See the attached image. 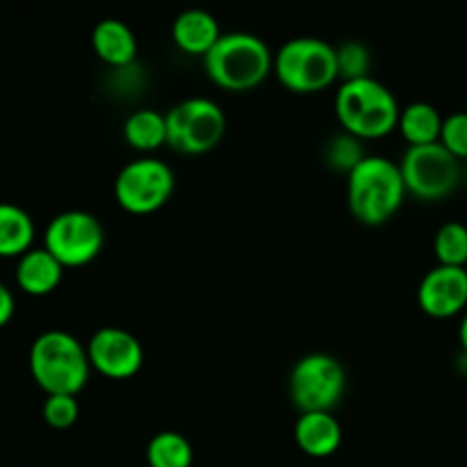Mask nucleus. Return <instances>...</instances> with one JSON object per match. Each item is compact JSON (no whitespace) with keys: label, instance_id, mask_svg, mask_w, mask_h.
Returning <instances> with one entry per match:
<instances>
[{"label":"nucleus","instance_id":"9","mask_svg":"<svg viewBox=\"0 0 467 467\" xmlns=\"http://www.w3.org/2000/svg\"><path fill=\"white\" fill-rule=\"evenodd\" d=\"M176 187L171 167L153 155H141L119 171L114 199L130 214H153L169 203Z\"/></svg>","mask_w":467,"mask_h":467},{"label":"nucleus","instance_id":"16","mask_svg":"<svg viewBox=\"0 0 467 467\" xmlns=\"http://www.w3.org/2000/svg\"><path fill=\"white\" fill-rule=\"evenodd\" d=\"M62 276L64 267L44 246L41 249L32 246L16 263V285L30 296H46L55 292L62 283Z\"/></svg>","mask_w":467,"mask_h":467},{"label":"nucleus","instance_id":"22","mask_svg":"<svg viewBox=\"0 0 467 467\" xmlns=\"http://www.w3.org/2000/svg\"><path fill=\"white\" fill-rule=\"evenodd\" d=\"M368 158V153L363 150V141L358 137L349 135V132L342 130L340 135L331 137L327 144V162L328 167L342 171L349 176L356 167H358L363 160Z\"/></svg>","mask_w":467,"mask_h":467},{"label":"nucleus","instance_id":"4","mask_svg":"<svg viewBox=\"0 0 467 467\" xmlns=\"http://www.w3.org/2000/svg\"><path fill=\"white\" fill-rule=\"evenodd\" d=\"M210 82L226 91H249L274 71V55L265 39L251 32H223L203 57Z\"/></svg>","mask_w":467,"mask_h":467},{"label":"nucleus","instance_id":"14","mask_svg":"<svg viewBox=\"0 0 467 467\" xmlns=\"http://www.w3.org/2000/svg\"><path fill=\"white\" fill-rule=\"evenodd\" d=\"M222 27L217 18L205 9H185L173 18L171 39L176 48H181L187 55H199L205 57L222 39Z\"/></svg>","mask_w":467,"mask_h":467},{"label":"nucleus","instance_id":"2","mask_svg":"<svg viewBox=\"0 0 467 467\" xmlns=\"http://www.w3.org/2000/svg\"><path fill=\"white\" fill-rule=\"evenodd\" d=\"M87 345L62 328H50L35 337L30 347V374L36 386L48 395H71L89 381Z\"/></svg>","mask_w":467,"mask_h":467},{"label":"nucleus","instance_id":"15","mask_svg":"<svg viewBox=\"0 0 467 467\" xmlns=\"http://www.w3.org/2000/svg\"><path fill=\"white\" fill-rule=\"evenodd\" d=\"M295 441L306 456L328 459L342 445V427L333 413H301L295 424Z\"/></svg>","mask_w":467,"mask_h":467},{"label":"nucleus","instance_id":"8","mask_svg":"<svg viewBox=\"0 0 467 467\" xmlns=\"http://www.w3.org/2000/svg\"><path fill=\"white\" fill-rule=\"evenodd\" d=\"M406 192L420 201H442L456 192L465 173V164L450 153L441 141L427 146H409L400 162Z\"/></svg>","mask_w":467,"mask_h":467},{"label":"nucleus","instance_id":"19","mask_svg":"<svg viewBox=\"0 0 467 467\" xmlns=\"http://www.w3.org/2000/svg\"><path fill=\"white\" fill-rule=\"evenodd\" d=\"M442 121H445V117L438 112V108H433L431 103H424V100H418V103L401 108L397 130L409 141V146H427L441 141Z\"/></svg>","mask_w":467,"mask_h":467},{"label":"nucleus","instance_id":"12","mask_svg":"<svg viewBox=\"0 0 467 467\" xmlns=\"http://www.w3.org/2000/svg\"><path fill=\"white\" fill-rule=\"evenodd\" d=\"M418 304L433 319H450L467 310V269L436 265L418 285Z\"/></svg>","mask_w":467,"mask_h":467},{"label":"nucleus","instance_id":"26","mask_svg":"<svg viewBox=\"0 0 467 467\" xmlns=\"http://www.w3.org/2000/svg\"><path fill=\"white\" fill-rule=\"evenodd\" d=\"M14 310H16V301H14L12 290L5 283H0V328L12 322Z\"/></svg>","mask_w":467,"mask_h":467},{"label":"nucleus","instance_id":"13","mask_svg":"<svg viewBox=\"0 0 467 467\" xmlns=\"http://www.w3.org/2000/svg\"><path fill=\"white\" fill-rule=\"evenodd\" d=\"M91 48L96 57L112 68L132 67L137 59V36L121 18H103L91 32Z\"/></svg>","mask_w":467,"mask_h":467},{"label":"nucleus","instance_id":"23","mask_svg":"<svg viewBox=\"0 0 467 467\" xmlns=\"http://www.w3.org/2000/svg\"><path fill=\"white\" fill-rule=\"evenodd\" d=\"M337 55V76L342 82L360 80V78L369 76L372 68V55H369L368 46L360 41H345L336 48Z\"/></svg>","mask_w":467,"mask_h":467},{"label":"nucleus","instance_id":"10","mask_svg":"<svg viewBox=\"0 0 467 467\" xmlns=\"http://www.w3.org/2000/svg\"><path fill=\"white\" fill-rule=\"evenodd\" d=\"M105 246V231L99 217L87 210H67L55 214L44 233V249L67 267L94 263Z\"/></svg>","mask_w":467,"mask_h":467},{"label":"nucleus","instance_id":"5","mask_svg":"<svg viewBox=\"0 0 467 467\" xmlns=\"http://www.w3.org/2000/svg\"><path fill=\"white\" fill-rule=\"evenodd\" d=\"M274 76L295 94L328 89L340 78L336 46L319 36H295L274 53Z\"/></svg>","mask_w":467,"mask_h":467},{"label":"nucleus","instance_id":"18","mask_svg":"<svg viewBox=\"0 0 467 467\" xmlns=\"http://www.w3.org/2000/svg\"><path fill=\"white\" fill-rule=\"evenodd\" d=\"M123 140L140 153H155L167 146V117L150 108L135 109L123 121Z\"/></svg>","mask_w":467,"mask_h":467},{"label":"nucleus","instance_id":"17","mask_svg":"<svg viewBox=\"0 0 467 467\" xmlns=\"http://www.w3.org/2000/svg\"><path fill=\"white\" fill-rule=\"evenodd\" d=\"M35 222L16 203L0 201V258H21L32 249Z\"/></svg>","mask_w":467,"mask_h":467},{"label":"nucleus","instance_id":"28","mask_svg":"<svg viewBox=\"0 0 467 467\" xmlns=\"http://www.w3.org/2000/svg\"><path fill=\"white\" fill-rule=\"evenodd\" d=\"M463 181L467 182V162H465V173H463Z\"/></svg>","mask_w":467,"mask_h":467},{"label":"nucleus","instance_id":"27","mask_svg":"<svg viewBox=\"0 0 467 467\" xmlns=\"http://www.w3.org/2000/svg\"><path fill=\"white\" fill-rule=\"evenodd\" d=\"M459 340H461V347H463L465 356H467V310L463 315V319H461V327H459Z\"/></svg>","mask_w":467,"mask_h":467},{"label":"nucleus","instance_id":"11","mask_svg":"<svg viewBox=\"0 0 467 467\" xmlns=\"http://www.w3.org/2000/svg\"><path fill=\"white\" fill-rule=\"evenodd\" d=\"M87 356L94 372L112 381L132 379L144 365V347L130 331L103 327L87 342Z\"/></svg>","mask_w":467,"mask_h":467},{"label":"nucleus","instance_id":"7","mask_svg":"<svg viewBox=\"0 0 467 467\" xmlns=\"http://www.w3.org/2000/svg\"><path fill=\"white\" fill-rule=\"evenodd\" d=\"M167 146L182 155H205L226 135L222 105L205 96H194L173 105L167 114Z\"/></svg>","mask_w":467,"mask_h":467},{"label":"nucleus","instance_id":"1","mask_svg":"<svg viewBox=\"0 0 467 467\" xmlns=\"http://www.w3.org/2000/svg\"><path fill=\"white\" fill-rule=\"evenodd\" d=\"M406 194L400 162L383 155H368L347 176V203L356 222L365 226L390 222L404 205Z\"/></svg>","mask_w":467,"mask_h":467},{"label":"nucleus","instance_id":"6","mask_svg":"<svg viewBox=\"0 0 467 467\" xmlns=\"http://www.w3.org/2000/svg\"><path fill=\"white\" fill-rule=\"evenodd\" d=\"M347 390V369L336 356H304L287 377V392L299 413H333Z\"/></svg>","mask_w":467,"mask_h":467},{"label":"nucleus","instance_id":"20","mask_svg":"<svg viewBox=\"0 0 467 467\" xmlns=\"http://www.w3.org/2000/svg\"><path fill=\"white\" fill-rule=\"evenodd\" d=\"M194 450L190 441L178 431H160L146 445L149 467H192Z\"/></svg>","mask_w":467,"mask_h":467},{"label":"nucleus","instance_id":"21","mask_svg":"<svg viewBox=\"0 0 467 467\" xmlns=\"http://www.w3.org/2000/svg\"><path fill=\"white\" fill-rule=\"evenodd\" d=\"M438 265L465 267L467 265V226L461 222H447L438 228L433 240Z\"/></svg>","mask_w":467,"mask_h":467},{"label":"nucleus","instance_id":"25","mask_svg":"<svg viewBox=\"0 0 467 467\" xmlns=\"http://www.w3.org/2000/svg\"><path fill=\"white\" fill-rule=\"evenodd\" d=\"M441 144L454 158L467 162V112H454L445 117L441 132Z\"/></svg>","mask_w":467,"mask_h":467},{"label":"nucleus","instance_id":"24","mask_svg":"<svg viewBox=\"0 0 467 467\" xmlns=\"http://www.w3.org/2000/svg\"><path fill=\"white\" fill-rule=\"evenodd\" d=\"M41 415H44V422L50 429L64 431V429H71L78 422L80 406H78L76 397L71 395H48L44 401V409H41Z\"/></svg>","mask_w":467,"mask_h":467},{"label":"nucleus","instance_id":"3","mask_svg":"<svg viewBox=\"0 0 467 467\" xmlns=\"http://www.w3.org/2000/svg\"><path fill=\"white\" fill-rule=\"evenodd\" d=\"M333 108L342 130L360 141L381 140L400 126L401 108L395 94L372 76L342 82Z\"/></svg>","mask_w":467,"mask_h":467}]
</instances>
